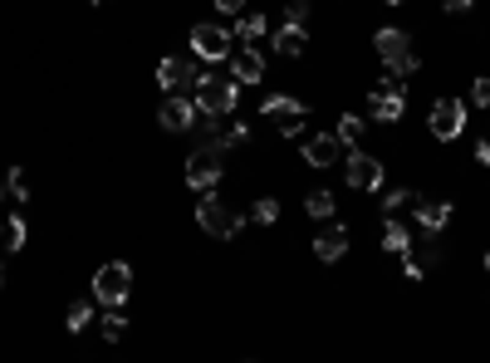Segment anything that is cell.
<instances>
[{"instance_id":"18","label":"cell","mask_w":490,"mask_h":363,"mask_svg":"<svg viewBox=\"0 0 490 363\" xmlns=\"http://www.w3.org/2000/svg\"><path fill=\"white\" fill-rule=\"evenodd\" d=\"M304 50H309V30H300V25H280V30H274V54L300 59Z\"/></svg>"},{"instance_id":"20","label":"cell","mask_w":490,"mask_h":363,"mask_svg":"<svg viewBox=\"0 0 490 363\" xmlns=\"http://www.w3.org/2000/svg\"><path fill=\"white\" fill-rule=\"evenodd\" d=\"M417 191L412 187H398V191H388V197H382V221H388V216H402V211H412L417 207Z\"/></svg>"},{"instance_id":"13","label":"cell","mask_w":490,"mask_h":363,"mask_svg":"<svg viewBox=\"0 0 490 363\" xmlns=\"http://www.w3.org/2000/svg\"><path fill=\"white\" fill-rule=\"evenodd\" d=\"M231 79L235 83H260V79H265V54H260L255 44L231 50Z\"/></svg>"},{"instance_id":"29","label":"cell","mask_w":490,"mask_h":363,"mask_svg":"<svg viewBox=\"0 0 490 363\" xmlns=\"http://www.w3.org/2000/svg\"><path fill=\"white\" fill-rule=\"evenodd\" d=\"M284 25H300V30H309V0H294V5L284 10Z\"/></svg>"},{"instance_id":"4","label":"cell","mask_w":490,"mask_h":363,"mask_svg":"<svg viewBox=\"0 0 490 363\" xmlns=\"http://www.w3.org/2000/svg\"><path fill=\"white\" fill-rule=\"evenodd\" d=\"M128 295H133V265L103 260L99 270H93V299H99V305H128Z\"/></svg>"},{"instance_id":"35","label":"cell","mask_w":490,"mask_h":363,"mask_svg":"<svg viewBox=\"0 0 490 363\" xmlns=\"http://www.w3.org/2000/svg\"><path fill=\"white\" fill-rule=\"evenodd\" d=\"M485 270H490V250H485Z\"/></svg>"},{"instance_id":"5","label":"cell","mask_w":490,"mask_h":363,"mask_svg":"<svg viewBox=\"0 0 490 363\" xmlns=\"http://www.w3.org/2000/svg\"><path fill=\"white\" fill-rule=\"evenodd\" d=\"M221 177H226V162H221V148H197L187 157V187L191 191H216L221 187Z\"/></svg>"},{"instance_id":"32","label":"cell","mask_w":490,"mask_h":363,"mask_svg":"<svg viewBox=\"0 0 490 363\" xmlns=\"http://www.w3.org/2000/svg\"><path fill=\"white\" fill-rule=\"evenodd\" d=\"M216 10H226V15H241V10H245V0H216Z\"/></svg>"},{"instance_id":"26","label":"cell","mask_w":490,"mask_h":363,"mask_svg":"<svg viewBox=\"0 0 490 363\" xmlns=\"http://www.w3.org/2000/svg\"><path fill=\"white\" fill-rule=\"evenodd\" d=\"M25 221H20V216H10L5 226H0V240H5V250H25Z\"/></svg>"},{"instance_id":"11","label":"cell","mask_w":490,"mask_h":363,"mask_svg":"<svg viewBox=\"0 0 490 363\" xmlns=\"http://www.w3.org/2000/svg\"><path fill=\"white\" fill-rule=\"evenodd\" d=\"M314 256L333 265V260H343L349 256V226H339V221H324L319 226V236H314Z\"/></svg>"},{"instance_id":"12","label":"cell","mask_w":490,"mask_h":363,"mask_svg":"<svg viewBox=\"0 0 490 363\" xmlns=\"http://www.w3.org/2000/svg\"><path fill=\"white\" fill-rule=\"evenodd\" d=\"M207 142L211 148H245L250 142V123L245 118H235V123H221V118H207Z\"/></svg>"},{"instance_id":"28","label":"cell","mask_w":490,"mask_h":363,"mask_svg":"<svg viewBox=\"0 0 490 363\" xmlns=\"http://www.w3.org/2000/svg\"><path fill=\"white\" fill-rule=\"evenodd\" d=\"M5 191H10L15 201H30V182H25V172H20V167H10V172H5Z\"/></svg>"},{"instance_id":"21","label":"cell","mask_w":490,"mask_h":363,"mask_svg":"<svg viewBox=\"0 0 490 363\" xmlns=\"http://www.w3.org/2000/svg\"><path fill=\"white\" fill-rule=\"evenodd\" d=\"M304 211L314 216V221H333L339 201H333V191H309V197H304Z\"/></svg>"},{"instance_id":"31","label":"cell","mask_w":490,"mask_h":363,"mask_svg":"<svg viewBox=\"0 0 490 363\" xmlns=\"http://www.w3.org/2000/svg\"><path fill=\"white\" fill-rule=\"evenodd\" d=\"M471 5H476V0H441V10H447V15H466Z\"/></svg>"},{"instance_id":"7","label":"cell","mask_w":490,"mask_h":363,"mask_svg":"<svg viewBox=\"0 0 490 363\" xmlns=\"http://www.w3.org/2000/svg\"><path fill=\"white\" fill-rule=\"evenodd\" d=\"M197 79H201L197 54H167L162 64H158V83H162L167 93H187V89H197Z\"/></svg>"},{"instance_id":"23","label":"cell","mask_w":490,"mask_h":363,"mask_svg":"<svg viewBox=\"0 0 490 363\" xmlns=\"http://www.w3.org/2000/svg\"><path fill=\"white\" fill-rule=\"evenodd\" d=\"M64 324H69V334H83L93 324V305H89V299H74L69 314H64Z\"/></svg>"},{"instance_id":"2","label":"cell","mask_w":490,"mask_h":363,"mask_svg":"<svg viewBox=\"0 0 490 363\" xmlns=\"http://www.w3.org/2000/svg\"><path fill=\"white\" fill-rule=\"evenodd\" d=\"M191 99H197V113L201 118H226V113H235V103H241V83H235V79H216V74H201L197 89H191Z\"/></svg>"},{"instance_id":"17","label":"cell","mask_w":490,"mask_h":363,"mask_svg":"<svg viewBox=\"0 0 490 363\" xmlns=\"http://www.w3.org/2000/svg\"><path fill=\"white\" fill-rule=\"evenodd\" d=\"M260 113L274 118V123H284V118H300V113H309V108H304V99H294V93H265Z\"/></svg>"},{"instance_id":"3","label":"cell","mask_w":490,"mask_h":363,"mask_svg":"<svg viewBox=\"0 0 490 363\" xmlns=\"http://www.w3.org/2000/svg\"><path fill=\"white\" fill-rule=\"evenodd\" d=\"M373 50L382 54V64H388L392 74H402V79L422 69V54L412 50V34H408V30H392V25L378 30V34H373Z\"/></svg>"},{"instance_id":"22","label":"cell","mask_w":490,"mask_h":363,"mask_svg":"<svg viewBox=\"0 0 490 363\" xmlns=\"http://www.w3.org/2000/svg\"><path fill=\"white\" fill-rule=\"evenodd\" d=\"M265 30H270V20L260 15V10H245V15L235 20V34H241L245 44H255V40H260V34H265Z\"/></svg>"},{"instance_id":"36","label":"cell","mask_w":490,"mask_h":363,"mask_svg":"<svg viewBox=\"0 0 490 363\" xmlns=\"http://www.w3.org/2000/svg\"><path fill=\"white\" fill-rule=\"evenodd\" d=\"M388 5H402V0H388Z\"/></svg>"},{"instance_id":"14","label":"cell","mask_w":490,"mask_h":363,"mask_svg":"<svg viewBox=\"0 0 490 363\" xmlns=\"http://www.w3.org/2000/svg\"><path fill=\"white\" fill-rule=\"evenodd\" d=\"M339 152H343L339 132H314V138H304V162L309 167H333Z\"/></svg>"},{"instance_id":"15","label":"cell","mask_w":490,"mask_h":363,"mask_svg":"<svg viewBox=\"0 0 490 363\" xmlns=\"http://www.w3.org/2000/svg\"><path fill=\"white\" fill-rule=\"evenodd\" d=\"M368 113H373V123H398V118L408 113V93H382V89H373V93H368Z\"/></svg>"},{"instance_id":"19","label":"cell","mask_w":490,"mask_h":363,"mask_svg":"<svg viewBox=\"0 0 490 363\" xmlns=\"http://www.w3.org/2000/svg\"><path fill=\"white\" fill-rule=\"evenodd\" d=\"M382 250H388V256H408L412 250V236H408V226H402V216L382 221Z\"/></svg>"},{"instance_id":"25","label":"cell","mask_w":490,"mask_h":363,"mask_svg":"<svg viewBox=\"0 0 490 363\" xmlns=\"http://www.w3.org/2000/svg\"><path fill=\"white\" fill-rule=\"evenodd\" d=\"M339 142H343V148H358V142H363V118H358V113L339 118Z\"/></svg>"},{"instance_id":"30","label":"cell","mask_w":490,"mask_h":363,"mask_svg":"<svg viewBox=\"0 0 490 363\" xmlns=\"http://www.w3.org/2000/svg\"><path fill=\"white\" fill-rule=\"evenodd\" d=\"M471 103L476 108H490V79H476L471 83Z\"/></svg>"},{"instance_id":"9","label":"cell","mask_w":490,"mask_h":363,"mask_svg":"<svg viewBox=\"0 0 490 363\" xmlns=\"http://www.w3.org/2000/svg\"><path fill=\"white\" fill-rule=\"evenodd\" d=\"M197 99L191 93H167V103L158 108V123L167 128V132H191L197 128Z\"/></svg>"},{"instance_id":"34","label":"cell","mask_w":490,"mask_h":363,"mask_svg":"<svg viewBox=\"0 0 490 363\" xmlns=\"http://www.w3.org/2000/svg\"><path fill=\"white\" fill-rule=\"evenodd\" d=\"M89 5H109V0H89Z\"/></svg>"},{"instance_id":"8","label":"cell","mask_w":490,"mask_h":363,"mask_svg":"<svg viewBox=\"0 0 490 363\" xmlns=\"http://www.w3.org/2000/svg\"><path fill=\"white\" fill-rule=\"evenodd\" d=\"M231 30L226 25H191V54L207 59V64H221V59H231Z\"/></svg>"},{"instance_id":"27","label":"cell","mask_w":490,"mask_h":363,"mask_svg":"<svg viewBox=\"0 0 490 363\" xmlns=\"http://www.w3.org/2000/svg\"><path fill=\"white\" fill-rule=\"evenodd\" d=\"M250 216H255L260 226H274V221H280V201H274V197H260L255 207H250Z\"/></svg>"},{"instance_id":"16","label":"cell","mask_w":490,"mask_h":363,"mask_svg":"<svg viewBox=\"0 0 490 363\" xmlns=\"http://www.w3.org/2000/svg\"><path fill=\"white\" fill-rule=\"evenodd\" d=\"M412 216H417V226H422V231L427 236H441V231H447V221H451V207H447V201H417V207H412Z\"/></svg>"},{"instance_id":"6","label":"cell","mask_w":490,"mask_h":363,"mask_svg":"<svg viewBox=\"0 0 490 363\" xmlns=\"http://www.w3.org/2000/svg\"><path fill=\"white\" fill-rule=\"evenodd\" d=\"M427 132L441 138V142L461 138V132H466V103L451 99V93H441V99L432 103V113H427Z\"/></svg>"},{"instance_id":"33","label":"cell","mask_w":490,"mask_h":363,"mask_svg":"<svg viewBox=\"0 0 490 363\" xmlns=\"http://www.w3.org/2000/svg\"><path fill=\"white\" fill-rule=\"evenodd\" d=\"M476 162H481V167H490V138H481V142H476Z\"/></svg>"},{"instance_id":"10","label":"cell","mask_w":490,"mask_h":363,"mask_svg":"<svg viewBox=\"0 0 490 363\" xmlns=\"http://www.w3.org/2000/svg\"><path fill=\"white\" fill-rule=\"evenodd\" d=\"M343 182H349L353 191H378L382 187V162L373 152H349V172H343Z\"/></svg>"},{"instance_id":"1","label":"cell","mask_w":490,"mask_h":363,"mask_svg":"<svg viewBox=\"0 0 490 363\" xmlns=\"http://www.w3.org/2000/svg\"><path fill=\"white\" fill-rule=\"evenodd\" d=\"M197 226L207 236H216V240H235L241 236V226H245V216L231 207L226 197H216V191H201V201H197Z\"/></svg>"},{"instance_id":"24","label":"cell","mask_w":490,"mask_h":363,"mask_svg":"<svg viewBox=\"0 0 490 363\" xmlns=\"http://www.w3.org/2000/svg\"><path fill=\"white\" fill-rule=\"evenodd\" d=\"M99 329H103V338H113V344H118V338L128 334V314H123V305H109V314H103Z\"/></svg>"}]
</instances>
